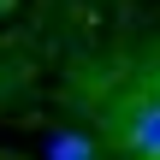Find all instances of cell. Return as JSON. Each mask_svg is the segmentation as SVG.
<instances>
[{"mask_svg":"<svg viewBox=\"0 0 160 160\" xmlns=\"http://www.w3.org/2000/svg\"><path fill=\"white\" fill-rule=\"evenodd\" d=\"M125 142H131L142 160H160V101L137 107V113L125 119Z\"/></svg>","mask_w":160,"mask_h":160,"instance_id":"cell-1","label":"cell"},{"mask_svg":"<svg viewBox=\"0 0 160 160\" xmlns=\"http://www.w3.org/2000/svg\"><path fill=\"white\" fill-rule=\"evenodd\" d=\"M48 160H95V142H89V137H71V131H59V137L48 142Z\"/></svg>","mask_w":160,"mask_h":160,"instance_id":"cell-2","label":"cell"},{"mask_svg":"<svg viewBox=\"0 0 160 160\" xmlns=\"http://www.w3.org/2000/svg\"><path fill=\"white\" fill-rule=\"evenodd\" d=\"M6 6H12V0H0V12H6Z\"/></svg>","mask_w":160,"mask_h":160,"instance_id":"cell-3","label":"cell"}]
</instances>
